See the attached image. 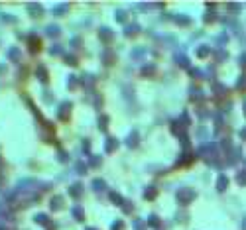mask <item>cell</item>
Returning a JSON list of instances; mask_svg holds the SVG:
<instances>
[{
	"mask_svg": "<svg viewBox=\"0 0 246 230\" xmlns=\"http://www.w3.org/2000/svg\"><path fill=\"white\" fill-rule=\"evenodd\" d=\"M224 187H227V179L220 177V179H219V189H224Z\"/></svg>",
	"mask_w": 246,
	"mask_h": 230,
	"instance_id": "obj_1",
	"label": "cell"
}]
</instances>
